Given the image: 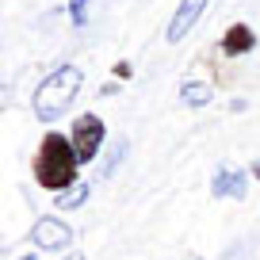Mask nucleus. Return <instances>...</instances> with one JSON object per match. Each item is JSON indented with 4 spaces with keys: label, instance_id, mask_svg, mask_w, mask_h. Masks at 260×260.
Segmentation results:
<instances>
[{
    "label": "nucleus",
    "instance_id": "1",
    "mask_svg": "<svg viewBox=\"0 0 260 260\" xmlns=\"http://www.w3.org/2000/svg\"><path fill=\"white\" fill-rule=\"evenodd\" d=\"M81 157H77L73 149V138H69V130H54L50 126L46 134L39 138V146H35V157H31V180L42 187V191L57 195L65 191V187H73L81 176Z\"/></svg>",
    "mask_w": 260,
    "mask_h": 260
},
{
    "label": "nucleus",
    "instance_id": "2",
    "mask_svg": "<svg viewBox=\"0 0 260 260\" xmlns=\"http://www.w3.org/2000/svg\"><path fill=\"white\" fill-rule=\"evenodd\" d=\"M81 88H84L81 65H57V69H50V73L35 84V92H31V111H35V119H39V122L61 119V115L77 104Z\"/></svg>",
    "mask_w": 260,
    "mask_h": 260
},
{
    "label": "nucleus",
    "instance_id": "3",
    "mask_svg": "<svg viewBox=\"0 0 260 260\" xmlns=\"http://www.w3.org/2000/svg\"><path fill=\"white\" fill-rule=\"evenodd\" d=\"M69 138H73V149L81 157V165H92L104 157V146H107V122L100 119L96 111H84L73 119L69 126Z\"/></svg>",
    "mask_w": 260,
    "mask_h": 260
},
{
    "label": "nucleus",
    "instance_id": "4",
    "mask_svg": "<svg viewBox=\"0 0 260 260\" xmlns=\"http://www.w3.org/2000/svg\"><path fill=\"white\" fill-rule=\"evenodd\" d=\"M69 241H73L69 222L54 218V214L35 218V226H31V245H35L39 252H61V249H69Z\"/></svg>",
    "mask_w": 260,
    "mask_h": 260
},
{
    "label": "nucleus",
    "instance_id": "5",
    "mask_svg": "<svg viewBox=\"0 0 260 260\" xmlns=\"http://www.w3.org/2000/svg\"><path fill=\"white\" fill-rule=\"evenodd\" d=\"M207 4H211V0H180L176 12H172V19H169V27H165V39H169L172 46H176V42H184L187 35L195 31V23L203 19Z\"/></svg>",
    "mask_w": 260,
    "mask_h": 260
},
{
    "label": "nucleus",
    "instance_id": "6",
    "mask_svg": "<svg viewBox=\"0 0 260 260\" xmlns=\"http://www.w3.org/2000/svg\"><path fill=\"white\" fill-rule=\"evenodd\" d=\"M218 50H222V57H245V54H252V50H256V31L237 19V23H230L226 31H222Z\"/></svg>",
    "mask_w": 260,
    "mask_h": 260
},
{
    "label": "nucleus",
    "instance_id": "7",
    "mask_svg": "<svg viewBox=\"0 0 260 260\" xmlns=\"http://www.w3.org/2000/svg\"><path fill=\"white\" fill-rule=\"evenodd\" d=\"M211 191H214V199H245V191H249V176H245V169H230V165H222V169L214 172Z\"/></svg>",
    "mask_w": 260,
    "mask_h": 260
},
{
    "label": "nucleus",
    "instance_id": "8",
    "mask_svg": "<svg viewBox=\"0 0 260 260\" xmlns=\"http://www.w3.org/2000/svg\"><path fill=\"white\" fill-rule=\"evenodd\" d=\"M180 100H184V107H191V111H203V107L214 100V84H207V81H184V84H180Z\"/></svg>",
    "mask_w": 260,
    "mask_h": 260
},
{
    "label": "nucleus",
    "instance_id": "9",
    "mask_svg": "<svg viewBox=\"0 0 260 260\" xmlns=\"http://www.w3.org/2000/svg\"><path fill=\"white\" fill-rule=\"evenodd\" d=\"M88 195H92V184L88 180H77L73 187H65V191L54 195V207L57 211H81V207L88 203Z\"/></svg>",
    "mask_w": 260,
    "mask_h": 260
},
{
    "label": "nucleus",
    "instance_id": "10",
    "mask_svg": "<svg viewBox=\"0 0 260 260\" xmlns=\"http://www.w3.org/2000/svg\"><path fill=\"white\" fill-rule=\"evenodd\" d=\"M69 19H73V27L88 23V0H69Z\"/></svg>",
    "mask_w": 260,
    "mask_h": 260
},
{
    "label": "nucleus",
    "instance_id": "11",
    "mask_svg": "<svg viewBox=\"0 0 260 260\" xmlns=\"http://www.w3.org/2000/svg\"><path fill=\"white\" fill-rule=\"evenodd\" d=\"M111 73H115V77H122V81H126V77H130V73H134V69H130V65H126V61H119V65H115V69H111Z\"/></svg>",
    "mask_w": 260,
    "mask_h": 260
},
{
    "label": "nucleus",
    "instance_id": "12",
    "mask_svg": "<svg viewBox=\"0 0 260 260\" xmlns=\"http://www.w3.org/2000/svg\"><path fill=\"white\" fill-rule=\"evenodd\" d=\"M61 260H84V252H69V256H61Z\"/></svg>",
    "mask_w": 260,
    "mask_h": 260
},
{
    "label": "nucleus",
    "instance_id": "13",
    "mask_svg": "<svg viewBox=\"0 0 260 260\" xmlns=\"http://www.w3.org/2000/svg\"><path fill=\"white\" fill-rule=\"evenodd\" d=\"M252 176H256V180H260V161H256V165H252Z\"/></svg>",
    "mask_w": 260,
    "mask_h": 260
},
{
    "label": "nucleus",
    "instance_id": "14",
    "mask_svg": "<svg viewBox=\"0 0 260 260\" xmlns=\"http://www.w3.org/2000/svg\"><path fill=\"white\" fill-rule=\"evenodd\" d=\"M19 260H39V256H35V252H23V256H19Z\"/></svg>",
    "mask_w": 260,
    "mask_h": 260
}]
</instances>
